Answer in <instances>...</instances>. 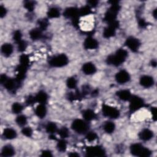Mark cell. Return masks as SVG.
I'll return each mask as SVG.
<instances>
[{"mask_svg":"<svg viewBox=\"0 0 157 157\" xmlns=\"http://www.w3.org/2000/svg\"><path fill=\"white\" fill-rule=\"evenodd\" d=\"M128 56V53L125 50L119 49L115 55H112L107 57L106 61L107 64L118 66L122 64L126 60Z\"/></svg>","mask_w":157,"mask_h":157,"instance_id":"1","label":"cell"},{"mask_svg":"<svg viewBox=\"0 0 157 157\" xmlns=\"http://www.w3.org/2000/svg\"><path fill=\"white\" fill-rule=\"evenodd\" d=\"M131 153L134 156L148 157L151 155V151L139 144H132L130 147Z\"/></svg>","mask_w":157,"mask_h":157,"instance_id":"2","label":"cell"},{"mask_svg":"<svg viewBox=\"0 0 157 157\" xmlns=\"http://www.w3.org/2000/svg\"><path fill=\"white\" fill-rule=\"evenodd\" d=\"M120 10V6L117 4L112 5L111 7L107 11L104 16V20L106 21L107 23L110 24L116 20L117 15Z\"/></svg>","mask_w":157,"mask_h":157,"instance_id":"3","label":"cell"},{"mask_svg":"<svg viewBox=\"0 0 157 157\" xmlns=\"http://www.w3.org/2000/svg\"><path fill=\"white\" fill-rule=\"evenodd\" d=\"M68 63V58L64 54H60L52 58L49 61V64L52 67L60 68L66 66Z\"/></svg>","mask_w":157,"mask_h":157,"instance_id":"4","label":"cell"},{"mask_svg":"<svg viewBox=\"0 0 157 157\" xmlns=\"http://www.w3.org/2000/svg\"><path fill=\"white\" fill-rule=\"evenodd\" d=\"M103 114L104 116L110 119H117L120 116L119 110L114 107L109 105L103 106Z\"/></svg>","mask_w":157,"mask_h":157,"instance_id":"5","label":"cell"},{"mask_svg":"<svg viewBox=\"0 0 157 157\" xmlns=\"http://www.w3.org/2000/svg\"><path fill=\"white\" fill-rule=\"evenodd\" d=\"M129 103V109L132 112L136 111L144 106V101L142 98L139 96H131Z\"/></svg>","mask_w":157,"mask_h":157,"instance_id":"6","label":"cell"},{"mask_svg":"<svg viewBox=\"0 0 157 157\" xmlns=\"http://www.w3.org/2000/svg\"><path fill=\"white\" fill-rule=\"evenodd\" d=\"M71 126L73 130L79 134L85 132L88 129L87 124L83 120L80 119H76L74 120Z\"/></svg>","mask_w":157,"mask_h":157,"instance_id":"7","label":"cell"},{"mask_svg":"<svg viewBox=\"0 0 157 157\" xmlns=\"http://www.w3.org/2000/svg\"><path fill=\"white\" fill-rule=\"evenodd\" d=\"M86 153L88 156H103L105 155L104 150L100 146L89 147L87 149Z\"/></svg>","mask_w":157,"mask_h":157,"instance_id":"8","label":"cell"},{"mask_svg":"<svg viewBox=\"0 0 157 157\" xmlns=\"http://www.w3.org/2000/svg\"><path fill=\"white\" fill-rule=\"evenodd\" d=\"M125 44L126 46L132 52H136L138 51L141 43L139 42V41L137 39L134 37H129L128 38H127V39L126 40L125 42Z\"/></svg>","mask_w":157,"mask_h":157,"instance_id":"9","label":"cell"},{"mask_svg":"<svg viewBox=\"0 0 157 157\" xmlns=\"http://www.w3.org/2000/svg\"><path fill=\"white\" fill-rule=\"evenodd\" d=\"M119 27V24L117 22H113L110 24H109V26L106 27L103 31V36L106 38H109L114 36L116 34V29Z\"/></svg>","mask_w":157,"mask_h":157,"instance_id":"10","label":"cell"},{"mask_svg":"<svg viewBox=\"0 0 157 157\" xmlns=\"http://www.w3.org/2000/svg\"><path fill=\"white\" fill-rule=\"evenodd\" d=\"M116 80L120 84L125 83L130 80L129 74L125 70H122L116 74Z\"/></svg>","mask_w":157,"mask_h":157,"instance_id":"11","label":"cell"},{"mask_svg":"<svg viewBox=\"0 0 157 157\" xmlns=\"http://www.w3.org/2000/svg\"><path fill=\"white\" fill-rule=\"evenodd\" d=\"M83 46L86 49L93 50L96 49L98 47V42L95 39L92 37H88L85 40Z\"/></svg>","mask_w":157,"mask_h":157,"instance_id":"12","label":"cell"},{"mask_svg":"<svg viewBox=\"0 0 157 157\" xmlns=\"http://www.w3.org/2000/svg\"><path fill=\"white\" fill-rule=\"evenodd\" d=\"M64 15L68 18H71L73 20L78 19L79 10L75 8H67L64 12Z\"/></svg>","mask_w":157,"mask_h":157,"instance_id":"13","label":"cell"},{"mask_svg":"<svg viewBox=\"0 0 157 157\" xmlns=\"http://www.w3.org/2000/svg\"><path fill=\"white\" fill-rule=\"evenodd\" d=\"M83 72L87 75L93 74L96 71V68L95 66L92 63H85L82 66Z\"/></svg>","mask_w":157,"mask_h":157,"instance_id":"14","label":"cell"},{"mask_svg":"<svg viewBox=\"0 0 157 157\" xmlns=\"http://www.w3.org/2000/svg\"><path fill=\"white\" fill-rule=\"evenodd\" d=\"M18 83H20V82H18L16 79L14 80L12 79H8L3 85L8 90L9 92H12L15 90Z\"/></svg>","mask_w":157,"mask_h":157,"instance_id":"15","label":"cell"},{"mask_svg":"<svg viewBox=\"0 0 157 157\" xmlns=\"http://www.w3.org/2000/svg\"><path fill=\"white\" fill-rule=\"evenodd\" d=\"M140 83L145 88H149L153 85L154 80L151 76H144L140 79Z\"/></svg>","mask_w":157,"mask_h":157,"instance_id":"16","label":"cell"},{"mask_svg":"<svg viewBox=\"0 0 157 157\" xmlns=\"http://www.w3.org/2000/svg\"><path fill=\"white\" fill-rule=\"evenodd\" d=\"M153 132L149 129H143L139 134V138L142 141H149L153 138Z\"/></svg>","mask_w":157,"mask_h":157,"instance_id":"17","label":"cell"},{"mask_svg":"<svg viewBox=\"0 0 157 157\" xmlns=\"http://www.w3.org/2000/svg\"><path fill=\"white\" fill-rule=\"evenodd\" d=\"M35 113L38 117H39L41 119L44 118L45 116H46V113H47V109H46V106H44V104H40L36 108Z\"/></svg>","mask_w":157,"mask_h":157,"instance_id":"18","label":"cell"},{"mask_svg":"<svg viewBox=\"0 0 157 157\" xmlns=\"http://www.w3.org/2000/svg\"><path fill=\"white\" fill-rule=\"evenodd\" d=\"M117 95L121 100L125 101H129L131 98V92L129 90H120L117 93Z\"/></svg>","mask_w":157,"mask_h":157,"instance_id":"19","label":"cell"},{"mask_svg":"<svg viewBox=\"0 0 157 157\" xmlns=\"http://www.w3.org/2000/svg\"><path fill=\"white\" fill-rule=\"evenodd\" d=\"M2 52L6 57L10 56L13 52V47L12 45L8 43L4 44L2 47Z\"/></svg>","mask_w":157,"mask_h":157,"instance_id":"20","label":"cell"},{"mask_svg":"<svg viewBox=\"0 0 157 157\" xmlns=\"http://www.w3.org/2000/svg\"><path fill=\"white\" fill-rule=\"evenodd\" d=\"M36 102L39 103L40 104H44L48 100V96L47 95L46 92H44L43 91L39 92L35 96Z\"/></svg>","mask_w":157,"mask_h":157,"instance_id":"21","label":"cell"},{"mask_svg":"<svg viewBox=\"0 0 157 157\" xmlns=\"http://www.w3.org/2000/svg\"><path fill=\"white\" fill-rule=\"evenodd\" d=\"M3 136L7 139H13L16 138L17 132L12 128H6L4 130Z\"/></svg>","mask_w":157,"mask_h":157,"instance_id":"22","label":"cell"},{"mask_svg":"<svg viewBox=\"0 0 157 157\" xmlns=\"http://www.w3.org/2000/svg\"><path fill=\"white\" fill-rule=\"evenodd\" d=\"M96 114L94 111L90 109H87L85 110L83 113V117L87 121H92L96 118Z\"/></svg>","mask_w":157,"mask_h":157,"instance_id":"23","label":"cell"},{"mask_svg":"<svg viewBox=\"0 0 157 157\" xmlns=\"http://www.w3.org/2000/svg\"><path fill=\"white\" fill-rule=\"evenodd\" d=\"M15 154L14 148L11 146H5L2 151V155L3 156H12Z\"/></svg>","mask_w":157,"mask_h":157,"instance_id":"24","label":"cell"},{"mask_svg":"<svg viewBox=\"0 0 157 157\" xmlns=\"http://www.w3.org/2000/svg\"><path fill=\"white\" fill-rule=\"evenodd\" d=\"M42 30L39 28L33 29L30 32V37L32 40L36 41L41 39L42 38Z\"/></svg>","mask_w":157,"mask_h":157,"instance_id":"25","label":"cell"},{"mask_svg":"<svg viewBox=\"0 0 157 157\" xmlns=\"http://www.w3.org/2000/svg\"><path fill=\"white\" fill-rule=\"evenodd\" d=\"M103 128H104V130L107 133H112L114 131L115 128H116V125L113 122H107L104 125Z\"/></svg>","mask_w":157,"mask_h":157,"instance_id":"26","label":"cell"},{"mask_svg":"<svg viewBox=\"0 0 157 157\" xmlns=\"http://www.w3.org/2000/svg\"><path fill=\"white\" fill-rule=\"evenodd\" d=\"M60 13L59 10L56 8H52L49 9L47 12V15L49 18H57L60 16Z\"/></svg>","mask_w":157,"mask_h":157,"instance_id":"27","label":"cell"},{"mask_svg":"<svg viewBox=\"0 0 157 157\" xmlns=\"http://www.w3.org/2000/svg\"><path fill=\"white\" fill-rule=\"evenodd\" d=\"M91 8L90 6H85L79 10V14L80 16H86L91 13Z\"/></svg>","mask_w":157,"mask_h":157,"instance_id":"28","label":"cell"},{"mask_svg":"<svg viewBox=\"0 0 157 157\" xmlns=\"http://www.w3.org/2000/svg\"><path fill=\"white\" fill-rule=\"evenodd\" d=\"M46 129L47 132L50 134H54L57 131V126L55 123L53 122H50L47 125Z\"/></svg>","mask_w":157,"mask_h":157,"instance_id":"29","label":"cell"},{"mask_svg":"<svg viewBox=\"0 0 157 157\" xmlns=\"http://www.w3.org/2000/svg\"><path fill=\"white\" fill-rule=\"evenodd\" d=\"M58 134L62 139H65L69 136L70 132L68 128L66 127H63L59 129Z\"/></svg>","mask_w":157,"mask_h":157,"instance_id":"30","label":"cell"},{"mask_svg":"<svg viewBox=\"0 0 157 157\" xmlns=\"http://www.w3.org/2000/svg\"><path fill=\"white\" fill-rule=\"evenodd\" d=\"M15 121H16V123L18 125H19L20 126H25V124L27 123V117L25 116L21 115V116H19L17 117Z\"/></svg>","mask_w":157,"mask_h":157,"instance_id":"31","label":"cell"},{"mask_svg":"<svg viewBox=\"0 0 157 157\" xmlns=\"http://www.w3.org/2000/svg\"><path fill=\"white\" fill-rule=\"evenodd\" d=\"M23 106L20 103H15L12 106V111L14 114H19L23 110Z\"/></svg>","mask_w":157,"mask_h":157,"instance_id":"32","label":"cell"},{"mask_svg":"<svg viewBox=\"0 0 157 157\" xmlns=\"http://www.w3.org/2000/svg\"><path fill=\"white\" fill-rule=\"evenodd\" d=\"M20 65L25 66L27 68L30 64V59L27 55H22L20 57Z\"/></svg>","mask_w":157,"mask_h":157,"instance_id":"33","label":"cell"},{"mask_svg":"<svg viewBox=\"0 0 157 157\" xmlns=\"http://www.w3.org/2000/svg\"><path fill=\"white\" fill-rule=\"evenodd\" d=\"M67 86L71 89H74L77 86V80L74 77H70L66 82Z\"/></svg>","mask_w":157,"mask_h":157,"instance_id":"34","label":"cell"},{"mask_svg":"<svg viewBox=\"0 0 157 157\" xmlns=\"http://www.w3.org/2000/svg\"><path fill=\"white\" fill-rule=\"evenodd\" d=\"M57 148L60 152H64L67 148L66 142L64 139H61L57 143Z\"/></svg>","mask_w":157,"mask_h":157,"instance_id":"35","label":"cell"},{"mask_svg":"<svg viewBox=\"0 0 157 157\" xmlns=\"http://www.w3.org/2000/svg\"><path fill=\"white\" fill-rule=\"evenodd\" d=\"M97 134L95 132H90L87 133L86 136V139L89 142H92L95 141L97 139Z\"/></svg>","mask_w":157,"mask_h":157,"instance_id":"36","label":"cell"},{"mask_svg":"<svg viewBox=\"0 0 157 157\" xmlns=\"http://www.w3.org/2000/svg\"><path fill=\"white\" fill-rule=\"evenodd\" d=\"M48 21L46 19H42L39 21V29L41 30H45L48 27Z\"/></svg>","mask_w":157,"mask_h":157,"instance_id":"37","label":"cell"},{"mask_svg":"<svg viewBox=\"0 0 157 157\" xmlns=\"http://www.w3.org/2000/svg\"><path fill=\"white\" fill-rule=\"evenodd\" d=\"M21 132H22V134H24V136H25L27 137H31L32 136L33 131H32L31 128H30V127H25V128H24L23 129H22Z\"/></svg>","mask_w":157,"mask_h":157,"instance_id":"38","label":"cell"},{"mask_svg":"<svg viewBox=\"0 0 157 157\" xmlns=\"http://www.w3.org/2000/svg\"><path fill=\"white\" fill-rule=\"evenodd\" d=\"M17 46H18V49L20 52L24 51L27 48V44L23 40H21L18 42H17Z\"/></svg>","mask_w":157,"mask_h":157,"instance_id":"39","label":"cell"},{"mask_svg":"<svg viewBox=\"0 0 157 157\" xmlns=\"http://www.w3.org/2000/svg\"><path fill=\"white\" fill-rule=\"evenodd\" d=\"M13 38H14V40L17 43L19 41H21L22 39H21V32L18 30H17L14 32V35H13Z\"/></svg>","mask_w":157,"mask_h":157,"instance_id":"40","label":"cell"},{"mask_svg":"<svg viewBox=\"0 0 157 157\" xmlns=\"http://www.w3.org/2000/svg\"><path fill=\"white\" fill-rule=\"evenodd\" d=\"M25 8L29 11H32L34 8V4L33 2H26L24 5Z\"/></svg>","mask_w":157,"mask_h":157,"instance_id":"41","label":"cell"},{"mask_svg":"<svg viewBox=\"0 0 157 157\" xmlns=\"http://www.w3.org/2000/svg\"><path fill=\"white\" fill-rule=\"evenodd\" d=\"M6 12H7V11L6 9V8L2 5L0 6V16H1L2 18L4 17L6 15Z\"/></svg>","mask_w":157,"mask_h":157,"instance_id":"42","label":"cell"},{"mask_svg":"<svg viewBox=\"0 0 157 157\" xmlns=\"http://www.w3.org/2000/svg\"><path fill=\"white\" fill-rule=\"evenodd\" d=\"M35 102H36V98L33 96H30L27 100V104L28 105H33Z\"/></svg>","mask_w":157,"mask_h":157,"instance_id":"43","label":"cell"},{"mask_svg":"<svg viewBox=\"0 0 157 157\" xmlns=\"http://www.w3.org/2000/svg\"><path fill=\"white\" fill-rule=\"evenodd\" d=\"M41 156H44V157H51L52 156V152L49 150H44L42 152Z\"/></svg>","mask_w":157,"mask_h":157,"instance_id":"44","label":"cell"},{"mask_svg":"<svg viewBox=\"0 0 157 157\" xmlns=\"http://www.w3.org/2000/svg\"><path fill=\"white\" fill-rule=\"evenodd\" d=\"M8 77L5 74H2L1 76V77H0V81H1V83L2 84H4L5 83V82L8 80Z\"/></svg>","mask_w":157,"mask_h":157,"instance_id":"45","label":"cell"},{"mask_svg":"<svg viewBox=\"0 0 157 157\" xmlns=\"http://www.w3.org/2000/svg\"><path fill=\"white\" fill-rule=\"evenodd\" d=\"M139 25L141 27L144 28V27H145L147 25V24H146V21H145L144 20L141 19V20L139 21Z\"/></svg>","mask_w":157,"mask_h":157,"instance_id":"46","label":"cell"},{"mask_svg":"<svg viewBox=\"0 0 157 157\" xmlns=\"http://www.w3.org/2000/svg\"><path fill=\"white\" fill-rule=\"evenodd\" d=\"M152 114L153 116V118L154 119V120H156V109L155 107H152Z\"/></svg>","mask_w":157,"mask_h":157,"instance_id":"47","label":"cell"},{"mask_svg":"<svg viewBox=\"0 0 157 157\" xmlns=\"http://www.w3.org/2000/svg\"><path fill=\"white\" fill-rule=\"evenodd\" d=\"M88 4L90 5H91L92 6H95L98 4V2H96V1H90V2H88Z\"/></svg>","mask_w":157,"mask_h":157,"instance_id":"48","label":"cell"},{"mask_svg":"<svg viewBox=\"0 0 157 157\" xmlns=\"http://www.w3.org/2000/svg\"><path fill=\"white\" fill-rule=\"evenodd\" d=\"M70 156H79V155L78 154L76 153H71V154L70 155Z\"/></svg>","mask_w":157,"mask_h":157,"instance_id":"49","label":"cell"},{"mask_svg":"<svg viewBox=\"0 0 157 157\" xmlns=\"http://www.w3.org/2000/svg\"><path fill=\"white\" fill-rule=\"evenodd\" d=\"M153 16L155 17V18H156V9H155L153 12Z\"/></svg>","mask_w":157,"mask_h":157,"instance_id":"50","label":"cell"}]
</instances>
